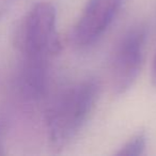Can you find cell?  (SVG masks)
<instances>
[{
    "label": "cell",
    "mask_w": 156,
    "mask_h": 156,
    "mask_svg": "<svg viewBox=\"0 0 156 156\" xmlns=\"http://www.w3.org/2000/svg\"><path fill=\"white\" fill-rule=\"evenodd\" d=\"M122 0H88L73 31L74 42L80 47L95 43L110 27Z\"/></svg>",
    "instance_id": "4"
},
{
    "label": "cell",
    "mask_w": 156,
    "mask_h": 156,
    "mask_svg": "<svg viewBox=\"0 0 156 156\" xmlns=\"http://www.w3.org/2000/svg\"><path fill=\"white\" fill-rule=\"evenodd\" d=\"M147 29L143 24L130 28L118 43L110 66L111 87L117 94L127 92L136 79L144 60Z\"/></svg>",
    "instance_id": "3"
},
{
    "label": "cell",
    "mask_w": 156,
    "mask_h": 156,
    "mask_svg": "<svg viewBox=\"0 0 156 156\" xmlns=\"http://www.w3.org/2000/svg\"><path fill=\"white\" fill-rule=\"evenodd\" d=\"M18 39L24 57L49 58L58 52L56 7L50 2L37 3L27 14Z\"/></svg>",
    "instance_id": "2"
},
{
    "label": "cell",
    "mask_w": 156,
    "mask_h": 156,
    "mask_svg": "<svg viewBox=\"0 0 156 156\" xmlns=\"http://www.w3.org/2000/svg\"><path fill=\"white\" fill-rule=\"evenodd\" d=\"M5 124L3 121H0V155L5 153Z\"/></svg>",
    "instance_id": "8"
},
{
    "label": "cell",
    "mask_w": 156,
    "mask_h": 156,
    "mask_svg": "<svg viewBox=\"0 0 156 156\" xmlns=\"http://www.w3.org/2000/svg\"><path fill=\"white\" fill-rule=\"evenodd\" d=\"M13 1L14 0H0V18H2L7 14L13 5Z\"/></svg>",
    "instance_id": "7"
},
{
    "label": "cell",
    "mask_w": 156,
    "mask_h": 156,
    "mask_svg": "<svg viewBox=\"0 0 156 156\" xmlns=\"http://www.w3.org/2000/svg\"><path fill=\"white\" fill-rule=\"evenodd\" d=\"M98 93V83L86 79L58 96L46 115L48 137L55 147H65L79 134L95 107Z\"/></svg>",
    "instance_id": "1"
},
{
    "label": "cell",
    "mask_w": 156,
    "mask_h": 156,
    "mask_svg": "<svg viewBox=\"0 0 156 156\" xmlns=\"http://www.w3.org/2000/svg\"><path fill=\"white\" fill-rule=\"evenodd\" d=\"M151 79H152V83H153V86L154 87H156V55H155V57H154L153 64H152Z\"/></svg>",
    "instance_id": "9"
},
{
    "label": "cell",
    "mask_w": 156,
    "mask_h": 156,
    "mask_svg": "<svg viewBox=\"0 0 156 156\" xmlns=\"http://www.w3.org/2000/svg\"><path fill=\"white\" fill-rule=\"evenodd\" d=\"M147 147V135L144 132L135 134L128 141H126L115 155L120 156H140L144 154Z\"/></svg>",
    "instance_id": "6"
},
{
    "label": "cell",
    "mask_w": 156,
    "mask_h": 156,
    "mask_svg": "<svg viewBox=\"0 0 156 156\" xmlns=\"http://www.w3.org/2000/svg\"><path fill=\"white\" fill-rule=\"evenodd\" d=\"M48 60L45 57H24L20 73V89L29 100H39L47 87Z\"/></svg>",
    "instance_id": "5"
}]
</instances>
